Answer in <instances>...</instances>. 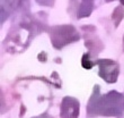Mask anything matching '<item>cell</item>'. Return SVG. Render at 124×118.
Here are the masks:
<instances>
[{"mask_svg": "<svg viewBox=\"0 0 124 118\" xmlns=\"http://www.w3.org/2000/svg\"><path fill=\"white\" fill-rule=\"evenodd\" d=\"M78 116V102L73 99H64L62 103V117L77 118Z\"/></svg>", "mask_w": 124, "mask_h": 118, "instance_id": "cell-2", "label": "cell"}, {"mask_svg": "<svg viewBox=\"0 0 124 118\" xmlns=\"http://www.w3.org/2000/svg\"><path fill=\"white\" fill-rule=\"evenodd\" d=\"M121 1H122V3H123V5H124V0H121Z\"/></svg>", "mask_w": 124, "mask_h": 118, "instance_id": "cell-3", "label": "cell"}, {"mask_svg": "<svg viewBox=\"0 0 124 118\" xmlns=\"http://www.w3.org/2000/svg\"><path fill=\"white\" fill-rule=\"evenodd\" d=\"M99 66H101V74L99 75L108 83H114L118 75L117 64L112 61V60H101Z\"/></svg>", "mask_w": 124, "mask_h": 118, "instance_id": "cell-1", "label": "cell"}]
</instances>
